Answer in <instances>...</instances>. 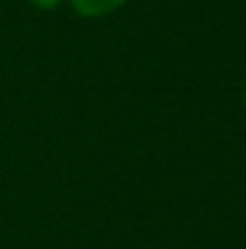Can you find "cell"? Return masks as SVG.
<instances>
[{"mask_svg":"<svg viewBox=\"0 0 246 249\" xmlns=\"http://www.w3.org/2000/svg\"><path fill=\"white\" fill-rule=\"evenodd\" d=\"M66 3L82 19H103V16L119 11L127 0H66Z\"/></svg>","mask_w":246,"mask_h":249,"instance_id":"cell-1","label":"cell"},{"mask_svg":"<svg viewBox=\"0 0 246 249\" xmlns=\"http://www.w3.org/2000/svg\"><path fill=\"white\" fill-rule=\"evenodd\" d=\"M32 8H37V11H56L61 3H66V0H27Z\"/></svg>","mask_w":246,"mask_h":249,"instance_id":"cell-2","label":"cell"}]
</instances>
